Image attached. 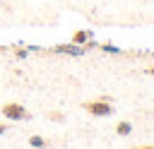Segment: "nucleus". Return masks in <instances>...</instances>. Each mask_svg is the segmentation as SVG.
I'll return each mask as SVG.
<instances>
[{"mask_svg": "<svg viewBox=\"0 0 154 149\" xmlns=\"http://www.w3.org/2000/svg\"><path fill=\"white\" fill-rule=\"evenodd\" d=\"M84 111L89 115H96V118H103V115H111L113 108H111V101L101 99V101H87L84 103Z\"/></svg>", "mask_w": 154, "mask_h": 149, "instance_id": "obj_1", "label": "nucleus"}, {"mask_svg": "<svg viewBox=\"0 0 154 149\" xmlns=\"http://www.w3.org/2000/svg\"><path fill=\"white\" fill-rule=\"evenodd\" d=\"M2 115L7 118V120H26L29 118V111L22 106V103H5L2 106Z\"/></svg>", "mask_w": 154, "mask_h": 149, "instance_id": "obj_2", "label": "nucleus"}, {"mask_svg": "<svg viewBox=\"0 0 154 149\" xmlns=\"http://www.w3.org/2000/svg\"><path fill=\"white\" fill-rule=\"evenodd\" d=\"M89 38H91V31H87V29H79V31L72 34V43H75V46H82V43H87Z\"/></svg>", "mask_w": 154, "mask_h": 149, "instance_id": "obj_3", "label": "nucleus"}, {"mask_svg": "<svg viewBox=\"0 0 154 149\" xmlns=\"http://www.w3.org/2000/svg\"><path fill=\"white\" fill-rule=\"evenodd\" d=\"M130 130H132V125H130V123H125V120L116 125V132H118V135H130Z\"/></svg>", "mask_w": 154, "mask_h": 149, "instance_id": "obj_4", "label": "nucleus"}, {"mask_svg": "<svg viewBox=\"0 0 154 149\" xmlns=\"http://www.w3.org/2000/svg\"><path fill=\"white\" fill-rule=\"evenodd\" d=\"M29 142H31V144H34V147H36V149H41V147H46V142H43V139H41V137H31V139H29Z\"/></svg>", "mask_w": 154, "mask_h": 149, "instance_id": "obj_5", "label": "nucleus"}, {"mask_svg": "<svg viewBox=\"0 0 154 149\" xmlns=\"http://www.w3.org/2000/svg\"><path fill=\"white\" fill-rule=\"evenodd\" d=\"M135 149H154L152 144H144V147H135Z\"/></svg>", "mask_w": 154, "mask_h": 149, "instance_id": "obj_6", "label": "nucleus"}, {"mask_svg": "<svg viewBox=\"0 0 154 149\" xmlns=\"http://www.w3.org/2000/svg\"><path fill=\"white\" fill-rule=\"evenodd\" d=\"M147 72H149V74H154V67H149V70H147Z\"/></svg>", "mask_w": 154, "mask_h": 149, "instance_id": "obj_7", "label": "nucleus"}, {"mask_svg": "<svg viewBox=\"0 0 154 149\" xmlns=\"http://www.w3.org/2000/svg\"><path fill=\"white\" fill-rule=\"evenodd\" d=\"M2 132H5V125H0V135H2Z\"/></svg>", "mask_w": 154, "mask_h": 149, "instance_id": "obj_8", "label": "nucleus"}]
</instances>
